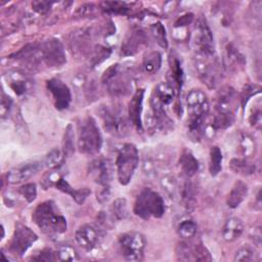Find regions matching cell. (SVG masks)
Segmentation results:
<instances>
[{
  "instance_id": "obj_48",
  "label": "cell",
  "mask_w": 262,
  "mask_h": 262,
  "mask_svg": "<svg viewBox=\"0 0 262 262\" xmlns=\"http://www.w3.org/2000/svg\"><path fill=\"white\" fill-rule=\"evenodd\" d=\"M12 106V99L6 95L4 92H2V96H1V104H0V114H1V118L4 119L8 113L10 112Z\"/></svg>"
},
{
  "instance_id": "obj_10",
  "label": "cell",
  "mask_w": 262,
  "mask_h": 262,
  "mask_svg": "<svg viewBox=\"0 0 262 262\" xmlns=\"http://www.w3.org/2000/svg\"><path fill=\"white\" fill-rule=\"evenodd\" d=\"M37 239L38 235L30 227L21 223H16L9 244V251L12 255L21 257Z\"/></svg>"
},
{
  "instance_id": "obj_28",
  "label": "cell",
  "mask_w": 262,
  "mask_h": 262,
  "mask_svg": "<svg viewBox=\"0 0 262 262\" xmlns=\"http://www.w3.org/2000/svg\"><path fill=\"white\" fill-rule=\"evenodd\" d=\"M168 83L173 87V89L178 95L183 83V71L180 61L176 57H173L170 66V71L168 74Z\"/></svg>"
},
{
  "instance_id": "obj_51",
  "label": "cell",
  "mask_w": 262,
  "mask_h": 262,
  "mask_svg": "<svg viewBox=\"0 0 262 262\" xmlns=\"http://www.w3.org/2000/svg\"><path fill=\"white\" fill-rule=\"evenodd\" d=\"M111 198V189H110V185L107 186H102V188L97 192L96 194V199L100 204H104L107 203L108 200Z\"/></svg>"
},
{
  "instance_id": "obj_11",
  "label": "cell",
  "mask_w": 262,
  "mask_h": 262,
  "mask_svg": "<svg viewBox=\"0 0 262 262\" xmlns=\"http://www.w3.org/2000/svg\"><path fill=\"white\" fill-rule=\"evenodd\" d=\"M211 58L213 56L198 55L194 64L200 80L209 88H214L220 78V70L216 60Z\"/></svg>"
},
{
  "instance_id": "obj_27",
  "label": "cell",
  "mask_w": 262,
  "mask_h": 262,
  "mask_svg": "<svg viewBox=\"0 0 262 262\" xmlns=\"http://www.w3.org/2000/svg\"><path fill=\"white\" fill-rule=\"evenodd\" d=\"M7 83L16 95L26 94L30 87L27 77L23 73L16 71L7 75Z\"/></svg>"
},
{
  "instance_id": "obj_25",
  "label": "cell",
  "mask_w": 262,
  "mask_h": 262,
  "mask_svg": "<svg viewBox=\"0 0 262 262\" xmlns=\"http://www.w3.org/2000/svg\"><path fill=\"white\" fill-rule=\"evenodd\" d=\"M244 232V223L237 217H231L226 220L222 228V236L226 242L237 239Z\"/></svg>"
},
{
  "instance_id": "obj_46",
  "label": "cell",
  "mask_w": 262,
  "mask_h": 262,
  "mask_svg": "<svg viewBox=\"0 0 262 262\" xmlns=\"http://www.w3.org/2000/svg\"><path fill=\"white\" fill-rule=\"evenodd\" d=\"M18 192L27 200L28 203H32L37 196V187L35 183H27L18 188Z\"/></svg>"
},
{
  "instance_id": "obj_39",
  "label": "cell",
  "mask_w": 262,
  "mask_h": 262,
  "mask_svg": "<svg viewBox=\"0 0 262 262\" xmlns=\"http://www.w3.org/2000/svg\"><path fill=\"white\" fill-rule=\"evenodd\" d=\"M151 34L156 40V42L164 49L168 48V39H167V34L165 27L162 25V23L157 21L150 27Z\"/></svg>"
},
{
  "instance_id": "obj_8",
  "label": "cell",
  "mask_w": 262,
  "mask_h": 262,
  "mask_svg": "<svg viewBox=\"0 0 262 262\" xmlns=\"http://www.w3.org/2000/svg\"><path fill=\"white\" fill-rule=\"evenodd\" d=\"M192 44L198 55L214 56L215 43L212 31L206 19L201 18L198 21L192 38Z\"/></svg>"
},
{
  "instance_id": "obj_38",
  "label": "cell",
  "mask_w": 262,
  "mask_h": 262,
  "mask_svg": "<svg viewBox=\"0 0 262 262\" xmlns=\"http://www.w3.org/2000/svg\"><path fill=\"white\" fill-rule=\"evenodd\" d=\"M161 186L168 196L174 200L178 194V183L174 176L165 175L161 178Z\"/></svg>"
},
{
  "instance_id": "obj_30",
  "label": "cell",
  "mask_w": 262,
  "mask_h": 262,
  "mask_svg": "<svg viewBox=\"0 0 262 262\" xmlns=\"http://www.w3.org/2000/svg\"><path fill=\"white\" fill-rule=\"evenodd\" d=\"M162 66V55L159 51H149L142 59V69L148 74L152 75L157 73Z\"/></svg>"
},
{
  "instance_id": "obj_21",
  "label": "cell",
  "mask_w": 262,
  "mask_h": 262,
  "mask_svg": "<svg viewBox=\"0 0 262 262\" xmlns=\"http://www.w3.org/2000/svg\"><path fill=\"white\" fill-rule=\"evenodd\" d=\"M208 115H188L186 132L192 141H199L206 132V120Z\"/></svg>"
},
{
  "instance_id": "obj_50",
  "label": "cell",
  "mask_w": 262,
  "mask_h": 262,
  "mask_svg": "<svg viewBox=\"0 0 262 262\" xmlns=\"http://www.w3.org/2000/svg\"><path fill=\"white\" fill-rule=\"evenodd\" d=\"M32 259L38 261H54L56 260V254L53 253L50 249H44L37 256L32 257Z\"/></svg>"
},
{
  "instance_id": "obj_2",
  "label": "cell",
  "mask_w": 262,
  "mask_h": 262,
  "mask_svg": "<svg viewBox=\"0 0 262 262\" xmlns=\"http://www.w3.org/2000/svg\"><path fill=\"white\" fill-rule=\"evenodd\" d=\"M77 147L83 155L94 156L102 147V135L92 117L83 118L77 126Z\"/></svg>"
},
{
  "instance_id": "obj_31",
  "label": "cell",
  "mask_w": 262,
  "mask_h": 262,
  "mask_svg": "<svg viewBox=\"0 0 262 262\" xmlns=\"http://www.w3.org/2000/svg\"><path fill=\"white\" fill-rule=\"evenodd\" d=\"M229 168L236 174L248 176L255 172V164L246 158H234L229 163Z\"/></svg>"
},
{
  "instance_id": "obj_41",
  "label": "cell",
  "mask_w": 262,
  "mask_h": 262,
  "mask_svg": "<svg viewBox=\"0 0 262 262\" xmlns=\"http://www.w3.org/2000/svg\"><path fill=\"white\" fill-rule=\"evenodd\" d=\"M63 158L64 155L62 151H60L59 149H52L45 158L44 161V165L50 169H55L61 166L62 162H63Z\"/></svg>"
},
{
  "instance_id": "obj_36",
  "label": "cell",
  "mask_w": 262,
  "mask_h": 262,
  "mask_svg": "<svg viewBox=\"0 0 262 262\" xmlns=\"http://www.w3.org/2000/svg\"><path fill=\"white\" fill-rule=\"evenodd\" d=\"M196 223L192 219H184L178 224L177 232L180 237L188 239L194 236V234L196 233Z\"/></svg>"
},
{
  "instance_id": "obj_44",
  "label": "cell",
  "mask_w": 262,
  "mask_h": 262,
  "mask_svg": "<svg viewBox=\"0 0 262 262\" xmlns=\"http://www.w3.org/2000/svg\"><path fill=\"white\" fill-rule=\"evenodd\" d=\"M256 251L249 247V246H244L242 248H239L235 254H234V258L233 260L234 261H246V262H249V261H253L256 259Z\"/></svg>"
},
{
  "instance_id": "obj_43",
  "label": "cell",
  "mask_w": 262,
  "mask_h": 262,
  "mask_svg": "<svg viewBox=\"0 0 262 262\" xmlns=\"http://www.w3.org/2000/svg\"><path fill=\"white\" fill-rule=\"evenodd\" d=\"M103 8L112 13H116V14H126L129 10V6L128 3L126 2H119V1H106L102 3Z\"/></svg>"
},
{
  "instance_id": "obj_9",
  "label": "cell",
  "mask_w": 262,
  "mask_h": 262,
  "mask_svg": "<svg viewBox=\"0 0 262 262\" xmlns=\"http://www.w3.org/2000/svg\"><path fill=\"white\" fill-rule=\"evenodd\" d=\"M39 55L41 61L51 68L60 67L67 61L63 45L55 38L45 40L39 45Z\"/></svg>"
},
{
  "instance_id": "obj_37",
  "label": "cell",
  "mask_w": 262,
  "mask_h": 262,
  "mask_svg": "<svg viewBox=\"0 0 262 262\" xmlns=\"http://www.w3.org/2000/svg\"><path fill=\"white\" fill-rule=\"evenodd\" d=\"M234 122V114L216 113L213 118L212 128L214 130H224L230 127Z\"/></svg>"
},
{
  "instance_id": "obj_26",
  "label": "cell",
  "mask_w": 262,
  "mask_h": 262,
  "mask_svg": "<svg viewBox=\"0 0 262 262\" xmlns=\"http://www.w3.org/2000/svg\"><path fill=\"white\" fill-rule=\"evenodd\" d=\"M55 187L67 193V194H70L73 200H75V202L79 205H82L84 203V201L86 200V198L90 194V190L87 188V187H84V188H80V189H74L67 180H64L62 177L58 180V182L55 184Z\"/></svg>"
},
{
  "instance_id": "obj_53",
  "label": "cell",
  "mask_w": 262,
  "mask_h": 262,
  "mask_svg": "<svg viewBox=\"0 0 262 262\" xmlns=\"http://www.w3.org/2000/svg\"><path fill=\"white\" fill-rule=\"evenodd\" d=\"M252 239L254 241V243L257 245V246H260L261 245V232H260V228H257V229H254V233L252 235Z\"/></svg>"
},
{
  "instance_id": "obj_22",
  "label": "cell",
  "mask_w": 262,
  "mask_h": 262,
  "mask_svg": "<svg viewBox=\"0 0 262 262\" xmlns=\"http://www.w3.org/2000/svg\"><path fill=\"white\" fill-rule=\"evenodd\" d=\"M248 190H249L248 185L244 181L236 180L227 195V200H226L227 206L231 209L237 208L247 198Z\"/></svg>"
},
{
  "instance_id": "obj_18",
  "label": "cell",
  "mask_w": 262,
  "mask_h": 262,
  "mask_svg": "<svg viewBox=\"0 0 262 262\" xmlns=\"http://www.w3.org/2000/svg\"><path fill=\"white\" fill-rule=\"evenodd\" d=\"M237 94L230 86H223L216 95V113L234 114Z\"/></svg>"
},
{
  "instance_id": "obj_24",
  "label": "cell",
  "mask_w": 262,
  "mask_h": 262,
  "mask_svg": "<svg viewBox=\"0 0 262 262\" xmlns=\"http://www.w3.org/2000/svg\"><path fill=\"white\" fill-rule=\"evenodd\" d=\"M151 96H154L164 106H167L171 104L178 95L168 82H160L156 85Z\"/></svg>"
},
{
  "instance_id": "obj_12",
  "label": "cell",
  "mask_w": 262,
  "mask_h": 262,
  "mask_svg": "<svg viewBox=\"0 0 262 262\" xmlns=\"http://www.w3.org/2000/svg\"><path fill=\"white\" fill-rule=\"evenodd\" d=\"M46 87L51 93L54 106L58 111L66 110L70 106L72 101V93L67 84L59 79L52 78L46 82Z\"/></svg>"
},
{
  "instance_id": "obj_42",
  "label": "cell",
  "mask_w": 262,
  "mask_h": 262,
  "mask_svg": "<svg viewBox=\"0 0 262 262\" xmlns=\"http://www.w3.org/2000/svg\"><path fill=\"white\" fill-rule=\"evenodd\" d=\"M56 254V260L59 261H77L79 260V255L74 248L71 246H62L58 249Z\"/></svg>"
},
{
  "instance_id": "obj_14",
  "label": "cell",
  "mask_w": 262,
  "mask_h": 262,
  "mask_svg": "<svg viewBox=\"0 0 262 262\" xmlns=\"http://www.w3.org/2000/svg\"><path fill=\"white\" fill-rule=\"evenodd\" d=\"M75 238L77 244L82 249L89 252L94 250L100 244L102 236L99 229L95 225L84 224L77 229Z\"/></svg>"
},
{
  "instance_id": "obj_34",
  "label": "cell",
  "mask_w": 262,
  "mask_h": 262,
  "mask_svg": "<svg viewBox=\"0 0 262 262\" xmlns=\"http://www.w3.org/2000/svg\"><path fill=\"white\" fill-rule=\"evenodd\" d=\"M62 152L64 157H72L75 152V132L72 124H69L64 130L62 139Z\"/></svg>"
},
{
  "instance_id": "obj_35",
  "label": "cell",
  "mask_w": 262,
  "mask_h": 262,
  "mask_svg": "<svg viewBox=\"0 0 262 262\" xmlns=\"http://www.w3.org/2000/svg\"><path fill=\"white\" fill-rule=\"evenodd\" d=\"M181 202L187 210H191L195 204V189L191 182L187 181L181 188Z\"/></svg>"
},
{
  "instance_id": "obj_40",
  "label": "cell",
  "mask_w": 262,
  "mask_h": 262,
  "mask_svg": "<svg viewBox=\"0 0 262 262\" xmlns=\"http://www.w3.org/2000/svg\"><path fill=\"white\" fill-rule=\"evenodd\" d=\"M112 213L114 217L118 220H122L127 218L128 216V205L127 201L124 198H119L115 200L112 206Z\"/></svg>"
},
{
  "instance_id": "obj_5",
  "label": "cell",
  "mask_w": 262,
  "mask_h": 262,
  "mask_svg": "<svg viewBox=\"0 0 262 262\" xmlns=\"http://www.w3.org/2000/svg\"><path fill=\"white\" fill-rule=\"evenodd\" d=\"M139 156L138 149L133 143H125L121 146L118 151L116 167H117V177L122 185H127L138 166Z\"/></svg>"
},
{
  "instance_id": "obj_13",
  "label": "cell",
  "mask_w": 262,
  "mask_h": 262,
  "mask_svg": "<svg viewBox=\"0 0 262 262\" xmlns=\"http://www.w3.org/2000/svg\"><path fill=\"white\" fill-rule=\"evenodd\" d=\"M176 256L182 261H211L212 257L207 248L202 244L190 245L185 242L178 244Z\"/></svg>"
},
{
  "instance_id": "obj_17",
  "label": "cell",
  "mask_w": 262,
  "mask_h": 262,
  "mask_svg": "<svg viewBox=\"0 0 262 262\" xmlns=\"http://www.w3.org/2000/svg\"><path fill=\"white\" fill-rule=\"evenodd\" d=\"M186 107L188 115H208L209 100L201 89H191L186 95Z\"/></svg>"
},
{
  "instance_id": "obj_29",
  "label": "cell",
  "mask_w": 262,
  "mask_h": 262,
  "mask_svg": "<svg viewBox=\"0 0 262 262\" xmlns=\"http://www.w3.org/2000/svg\"><path fill=\"white\" fill-rule=\"evenodd\" d=\"M179 165L182 173L186 177H192L199 170V162L189 150H184L181 154Z\"/></svg>"
},
{
  "instance_id": "obj_4",
  "label": "cell",
  "mask_w": 262,
  "mask_h": 262,
  "mask_svg": "<svg viewBox=\"0 0 262 262\" xmlns=\"http://www.w3.org/2000/svg\"><path fill=\"white\" fill-rule=\"evenodd\" d=\"M101 82L113 96H126L132 89V77L119 63L104 71Z\"/></svg>"
},
{
  "instance_id": "obj_52",
  "label": "cell",
  "mask_w": 262,
  "mask_h": 262,
  "mask_svg": "<svg viewBox=\"0 0 262 262\" xmlns=\"http://www.w3.org/2000/svg\"><path fill=\"white\" fill-rule=\"evenodd\" d=\"M192 18H193V15L191 13H187L185 15H182L180 16V18H178L174 25L175 28H182V27H185L187 25H189L191 21H192Z\"/></svg>"
},
{
  "instance_id": "obj_19",
  "label": "cell",
  "mask_w": 262,
  "mask_h": 262,
  "mask_svg": "<svg viewBox=\"0 0 262 262\" xmlns=\"http://www.w3.org/2000/svg\"><path fill=\"white\" fill-rule=\"evenodd\" d=\"M41 168H42V165L39 162H32V163H27V164L17 166L7 172L6 174L7 182L10 184L21 183L30 179Z\"/></svg>"
},
{
  "instance_id": "obj_49",
  "label": "cell",
  "mask_w": 262,
  "mask_h": 262,
  "mask_svg": "<svg viewBox=\"0 0 262 262\" xmlns=\"http://www.w3.org/2000/svg\"><path fill=\"white\" fill-rule=\"evenodd\" d=\"M261 121H262V117H261V108L258 106L256 110H254L252 112V114L249 117V122L251 124L252 127L260 130L261 128Z\"/></svg>"
},
{
  "instance_id": "obj_6",
  "label": "cell",
  "mask_w": 262,
  "mask_h": 262,
  "mask_svg": "<svg viewBox=\"0 0 262 262\" xmlns=\"http://www.w3.org/2000/svg\"><path fill=\"white\" fill-rule=\"evenodd\" d=\"M98 115L107 133L118 137L126 135L128 124L122 110L113 105H101L98 110Z\"/></svg>"
},
{
  "instance_id": "obj_20",
  "label": "cell",
  "mask_w": 262,
  "mask_h": 262,
  "mask_svg": "<svg viewBox=\"0 0 262 262\" xmlns=\"http://www.w3.org/2000/svg\"><path fill=\"white\" fill-rule=\"evenodd\" d=\"M143 97H144V89H137L128 104V116L130 122L133 124V126L141 131L142 130V121H141V115H142V103H143Z\"/></svg>"
},
{
  "instance_id": "obj_7",
  "label": "cell",
  "mask_w": 262,
  "mask_h": 262,
  "mask_svg": "<svg viewBox=\"0 0 262 262\" xmlns=\"http://www.w3.org/2000/svg\"><path fill=\"white\" fill-rule=\"evenodd\" d=\"M145 245V237L137 231L125 232L119 237L122 255L128 261H141L143 259Z\"/></svg>"
},
{
  "instance_id": "obj_23",
  "label": "cell",
  "mask_w": 262,
  "mask_h": 262,
  "mask_svg": "<svg viewBox=\"0 0 262 262\" xmlns=\"http://www.w3.org/2000/svg\"><path fill=\"white\" fill-rule=\"evenodd\" d=\"M224 66L230 72L239 71L245 66L244 56L232 44H228L225 48Z\"/></svg>"
},
{
  "instance_id": "obj_47",
  "label": "cell",
  "mask_w": 262,
  "mask_h": 262,
  "mask_svg": "<svg viewBox=\"0 0 262 262\" xmlns=\"http://www.w3.org/2000/svg\"><path fill=\"white\" fill-rule=\"evenodd\" d=\"M53 4L51 1H34L32 2V8L39 14H46Z\"/></svg>"
},
{
  "instance_id": "obj_32",
  "label": "cell",
  "mask_w": 262,
  "mask_h": 262,
  "mask_svg": "<svg viewBox=\"0 0 262 262\" xmlns=\"http://www.w3.org/2000/svg\"><path fill=\"white\" fill-rule=\"evenodd\" d=\"M256 141L249 133H242L239 138V149L244 158L250 159L256 154Z\"/></svg>"
},
{
  "instance_id": "obj_15",
  "label": "cell",
  "mask_w": 262,
  "mask_h": 262,
  "mask_svg": "<svg viewBox=\"0 0 262 262\" xmlns=\"http://www.w3.org/2000/svg\"><path fill=\"white\" fill-rule=\"evenodd\" d=\"M90 177L99 185L107 186L113 177V168L110 160L98 158L93 160L89 165Z\"/></svg>"
},
{
  "instance_id": "obj_45",
  "label": "cell",
  "mask_w": 262,
  "mask_h": 262,
  "mask_svg": "<svg viewBox=\"0 0 262 262\" xmlns=\"http://www.w3.org/2000/svg\"><path fill=\"white\" fill-rule=\"evenodd\" d=\"M260 86L256 85V84H247L243 91H242V94H241V103H242V106L245 107V105L247 104L248 100L252 97V96H255L256 94L260 93Z\"/></svg>"
},
{
  "instance_id": "obj_3",
  "label": "cell",
  "mask_w": 262,
  "mask_h": 262,
  "mask_svg": "<svg viewBox=\"0 0 262 262\" xmlns=\"http://www.w3.org/2000/svg\"><path fill=\"white\" fill-rule=\"evenodd\" d=\"M133 212L142 219L160 218L165 213V203L163 198L157 191L150 188H144L137 195Z\"/></svg>"
},
{
  "instance_id": "obj_16",
  "label": "cell",
  "mask_w": 262,
  "mask_h": 262,
  "mask_svg": "<svg viewBox=\"0 0 262 262\" xmlns=\"http://www.w3.org/2000/svg\"><path fill=\"white\" fill-rule=\"evenodd\" d=\"M147 38L145 33L139 28H133L127 33L121 47V54L125 56L137 53L143 46H145Z\"/></svg>"
},
{
  "instance_id": "obj_1",
  "label": "cell",
  "mask_w": 262,
  "mask_h": 262,
  "mask_svg": "<svg viewBox=\"0 0 262 262\" xmlns=\"http://www.w3.org/2000/svg\"><path fill=\"white\" fill-rule=\"evenodd\" d=\"M35 224L47 235H58L67 231L68 223L53 201L40 203L33 212Z\"/></svg>"
},
{
  "instance_id": "obj_33",
  "label": "cell",
  "mask_w": 262,
  "mask_h": 262,
  "mask_svg": "<svg viewBox=\"0 0 262 262\" xmlns=\"http://www.w3.org/2000/svg\"><path fill=\"white\" fill-rule=\"evenodd\" d=\"M222 161H223V156L221 149L214 145L210 149V164H209V172L211 176L215 177L217 176L221 169H222Z\"/></svg>"
}]
</instances>
